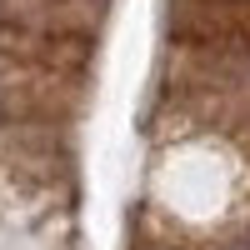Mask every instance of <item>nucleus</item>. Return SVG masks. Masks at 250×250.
Wrapping results in <instances>:
<instances>
[{
	"label": "nucleus",
	"mask_w": 250,
	"mask_h": 250,
	"mask_svg": "<svg viewBox=\"0 0 250 250\" xmlns=\"http://www.w3.org/2000/svg\"><path fill=\"white\" fill-rule=\"evenodd\" d=\"M240 250H250V245H240Z\"/></svg>",
	"instance_id": "f257e3e1"
}]
</instances>
